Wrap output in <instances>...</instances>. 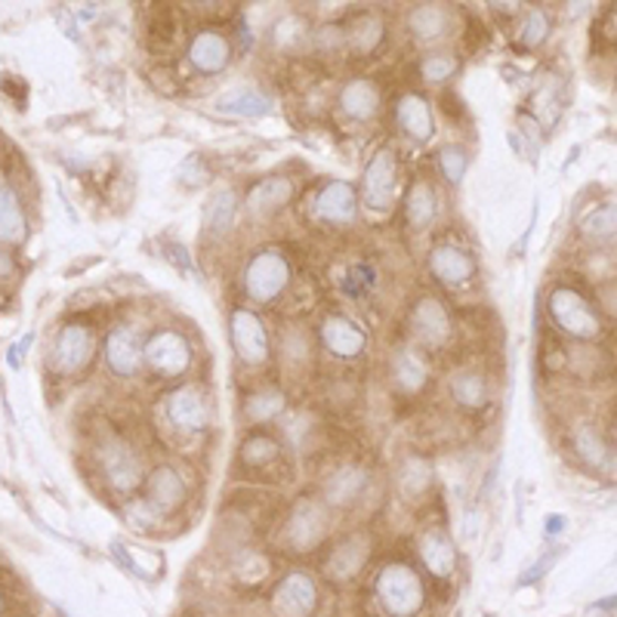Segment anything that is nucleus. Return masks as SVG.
<instances>
[{
  "label": "nucleus",
  "instance_id": "nucleus-11",
  "mask_svg": "<svg viewBox=\"0 0 617 617\" xmlns=\"http://www.w3.org/2000/svg\"><path fill=\"white\" fill-rule=\"evenodd\" d=\"M106 359L108 368H111L115 374L130 376L139 371V364H142V349H139V337H136L134 328H118V331L108 337Z\"/></svg>",
  "mask_w": 617,
  "mask_h": 617
},
{
  "label": "nucleus",
  "instance_id": "nucleus-21",
  "mask_svg": "<svg viewBox=\"0 0 617 617\" xmlns=\"http://www.w3.org/2000/svg\"><path fill=\"white\" fill-rule=\"evenodd\" d=\"M220 111L228 115H244V118H256V115H266L272 108V99L266 93H259L256 87H235V91L223 93L216 99Z\"/></svg>",
  "mask_w": 617,
  "mask_h": 617
},
{
  "label": "nucleus",
  "instance_id": "nucleus-19",
  "mask_svg": "<svg viewBox=\"0 0 617 617\" xmlns=\"http://www.w3.org/2000/svg\"><path fill=\"white\" fill-rule=\"evenodd\" d=\"M340 108L347 111L349 118H359V121H371L380 108V91H376L371 81H352L347 84V91L340 96Z\"/></svg>",
  "mask_w": 617,
  "mask_h": 617
},
{
  "label": "nucleus",
  "instance_id": "nucleus-35",
  "mask_svg": "<svg viewBox=\"0 0 617 617\" xmlns=\"http://www.w3.org/2000/svg\"><path fill=\"white\" fill-rule=\"evenodd\" d=\"M546 31H550V22H546V15L541 10H531L525 15V25L519 31V38H522V44L525 46H538L546 38Z\"/></svg>",
  "mask_w": 617,
  "mask_h": 617
},
{
  "label": "nucleus",
  "instance_id": "nucleus-42",
  "mask_svg": "<svg viewBox=\"0 0 617 617\" xmlns=\"http://www.w3.org/2000/svg\"><path fill=\"white\" fill-rule=\"evenodd\" d=\"M10 272H13V259H10L7 254H0V278H3V275H10Z\"/></svg>",
  "mask_w": 617,
  "mask_h": 617
},
{
  "label": "nucleus",
  "instance_id": "nucleus-23",
  "mask_svg": "<svg viewBox=\"0 0 617 617\" xmlns=\"http://www.w3.org/2000/svg\"><path fill=\"white\" fill-rule=\"evenodd\" d=\"M25 238V213L10 185L0 182V242H22Z\"/></svg>",
  "mask_w": 617,
  "mask_h": 617
},
{
  "label": "nucleus",
  "instance_id": "nucleus-8",
  "mask_svg": "<svg viewBox=\"0 0 617 617\" xmlns=\"http://www.w3.org/2000/svg\"><path fill=\"white\" fill-rule=\"evenodd\" d=\"M411 331H414V337H417L421 343L438 347V343H445L448 333H451V318L442 309V302L421 300L417 302V309H414V316H411Z\"/></svg>",
  "mask_w": 617,
  "mask_h": 617
},
{
  "label": "nucleus",
  "instance_id": "nucleus-26",
  "mask_svg": "<svg viewBox=\"0 0 617 617\" xmlns=\"http://www.w3.org/2000/svg\"><path fill=\"white\" fill-rule=\"evenodd\" d=\"M235 216H238V198L232 195L228 189L213 192L211 201H208V226H211V232H216V235L228 232L235 226Z\"/></svg>",
  "mask_w": 617,
  "mask_h": 617
},
{
  "label": "nucleus",
  "instance_id": "nucleus-3",
  "mask_svg": "<svg viewBox=\"0 0 617 617\" xmlns=\"http://www.w3.org/2000/svg\"><path fill=\"white\" fill-rule=\"evenodd\" d=\"M318 605L316 581L309 574H287L272 593V611L278 617H309Z\"/></svg>",
  "mask_w": 617,
  "mask_h": 617
},
{
  "label": "nucleus",
  "instance_id": "nucleus-24",
  "mask_svg": "<svg viewBox=\"0 0 617 617\" xmlns=\"http://www.w3.org/2000/svg\"><path fill=\"white\" fill-rule=\"evenodd\" d=\"M321 528H325V519H321V512L312 507V503H300V510L294 512V519H290V538L297 546H312V543L321 538Z\"/></svg>",
  "mask_w": 617,
  "mask_h": 617
},
{
  "label": "nucleus",
  "instance_id": "nucleus-20",
  "mask_svg": "<svg viewBox=\"0 0 617 617\" xmlns=\"http://www.w3.org/2000/svg\"><path fill=\"white\" fill-rule=\"evenodd\" d=\"M182 497H185V485L177 469L161 467L149 479V503L155 510H173L180 507Z\"/></svg>",
  "mask_w": 617,
  "mask_h": 617
},
{
  "label": "nucleus",
  "instance_id": "nucleus-34",
  "mask_svg": "<svg viewBox=\"0 0 617 617\" xmlns=\"http://www.w3.org/2000/svg\"><path fill=\"white\" fill-rule=\"evenodd\" d=\"M242 457L247 460V464H266V460H272V457H278V445L272 442L269 436H254L247 445H244Z\"/></svg>",
  "mask_w": 617,
  "mask_h": 617
},
{
  "label": "nucleus",
  "instance_id": "nucleus-29",
  "mask_svg": "<svg viewBox=\"0 0 617 617\" xmlns=\"http://www.w3.org/2000/svg\"><path fill=\"white\" fill-rule=\"evenodd\" d=\"M362 488H364L362 469L355 467L340 469V472L331 479V485H328V500H331L333 507H347V503H352L355 497L362 494Z\"/></svg>",
  "mask_w": 617,
  "mask_h": 617
},
{
  "label": "nucleus",
  "instance_id": "nucleus-25",
  "mask_svg": "<svg viewBox=\"0 0 617 617\" xmlns=\"http://www.w3.org/2000/svg\"><path fill=\"white\" fill-rule=\"evenodd\" d=\"M436 192H433V185L429 182H417L414 189H411V195H407V220H411V226H429L433 220H436Z\"/></svg>",
  "mask_w": 617,
  "mask_h": 617
},
{
  "label": "nucleus",
  "instance_id": "nucleus-36",
  "mask_svg": "<svg viewBox=\"0 0 617 617\" xmlns=\"http://www.w3.org/2000/svg\"><path fill=\"white\" fill-rule=\"evenodd\" d=\"M442 170H445V177L451 182H460L464 180V173H467V155L460 149H454V146H448V149L442 151Z\"/></svg>",
  "mask_w": 617,
  "mask_h": 617
},
{
  "label": "nucleus",
  "instance_id": "nucleus-38",
  "mask_svg": "<svg viewBox=\"0 0 617 617\" xmlns=\"http://www.w3.org/2000/svg\"><path fill=\"white\" fill-rule=\"evenodd\" d=\"M164 251L170 256H173V263H177V266H180V269H192V263H189V254H182V247L180 244H164Z\"/></svg>",
  "mask_w": 617,
  "mask_h": 617
},
{
  "label": "nucleus",
  "instance_id": "nucleus-27",
  "mask_svg": "<svg viewBox=\"0 0 617 617\" xmlns=\"http://www.w3.org/2000/svg\"><path fill=\"white\" fill-rule=\"evenodd\" d=\"M407 25H411L417 41H442L445 31H448V15L442 13L438 7H421V10L411 13Z\"/></svg>",
  "mask_w": 617,
  "mask_h": 617
},
{
  "label": "nucleus",
  "instance_id": "nucleus-16",
  "mask_svg": "<svg viewBox=\"0 0 617 617\" xmlns=\"http://www.w3.org/2000/svg\"><path fill=\"white\" fill-rule=\"evenodd\" d=\"M421 556H423V565L429 568V572L442 577V581H448L457 568V550H454V543L442 534V531H429L421 543Z\"/></svg>",
  "mask_w": 617,
  "mask_h": 617
},
{
  "label": "nucleus",
  "instance_id": "nucleus-39",
  "mask_svg": "<svg viewBox=\"0 0 617 617\" xmlns=\"http://www.w3.org/2000/svg\"><path fill=\"white\" fill-rule=\"evenodd\" d=\"M553 559H556V553H546V559H541V562H538V565H534V568L522 577V584H531L534 577H541V574L550 568V562H553Z\"/></svg>",
  "mask_w": 617,
  "mask_h": 617
},
{
  "label": "nucleus",
  "instance_id": "nucleus-32",
  "mask_svg": "<svg viewBox=\"0 0 617 617\" xmlns=\"http://www.w3.org/2000/svg\"><path fill=\"white\" fill-rule=\"evenodd\" d=\"M584 235L596 238V242H608L615 235V211L611 208H599V211L589 216L584 223Z\"/></svg>",
  "mask_w": 617,
  "mask_h": 617
},
{
  "label": "nucleus",
  "instance_id": "nucleus-40",
  "mask_svg": "<svg viewBox=\"0 0 617 617\" xmlns=\"http://www.w3.org/2000/svg\"><path fill=\"white\" fill-rule=\"evenodd\" d=\"M29 343H31V337H25L19 347H13L10 352H7V362H10V368H19V364H22V352L29 349Z\"/></svg>",
  "mask_w": 617,
  "mask_h": 617
},
{
  "label": "nucleus",
  "instance_id": "nucleus-2",
  "mask_svg": "<svg viewBox=\"0 0 617 617\" xmlns=\"http://www.w3.org/2000/svg\"><path fill=\"white\" fill-rule=\"evenodd\" d=\"M550 318L568 337H577V340H593L603 331V321L589 309V302L568 287H559L550 294Z\"/></svg>",
  "mask_w": 617,
  "mask_h": 617
},
{
  "label": "nucleus",
  "instance_id": "nucleus-1",
  "mask_svg": "<svg viewBox=\"0 0 617 617\" xmlns=\"http://www.w3.org/2000/svg\"><path fill=\"white\" fill-rule=\"evenodd\" d=\"M376 596L392 617H414L426 603V589L417 572L405 562H390L376 574Z\"/></svg>",
  "mask_w": 617,
  "mask_h": 617
},
{
  "label": "nucleus",
  "instance_id": "nucleus-4",
  "mask_svg": "<svg viewBox=\"0 0 617 617\" xmlns=\"http://www.w3.org/2000/svg\"><path fill=\"white\" fill-rule=\"evenodd\" d=\"M142 359L164 376H180L189 364H192V349L182 340L180 333L173 331H161L151 337L146 343V352Z\"/></svg>",
  "mask_w": 617,
  "mask_h": 617
},
{
  "label": "nucleus",
  "instance_id": "nucleus-18",
  "mask_svg": "<svg viewBox=\"0 0 617 617\" xmlns=\"http://www.w3.org/2000/svg\"><path fill=\"white\" fill-rule=\"evenodd\" d=\"M398 124L407 136L414 139H429L433 130H436V121H433V108L429 103L417 96V93H407L405 99L398 103Z\"/></svg>",
  "mask_w": 617,
  "mask_h": 617
},
{
  "label": "nucleus",
  "instance_id": "nucleus-6",
  "mask_svg": "<svg viewBox=\"0 0 617 617\" xmlns=\"http://www.w3.org/2000/svg\"><path fill=\"white\" fill-rule=\"evenodd\" d=\"M232 343L247 364H263L269 359V333L263 328V321L247 309L232 312Z\"/></svg>",
  "mask_w": 617,
  "mask_h": 617
},
{
  "label": "nucleus",
  "instance_id": "nucleus-22",
  "mask_svg": "<svg viewBox=\"0 0 617 617\" xmlns=\"http://www.w3.org/2000/svg\"><path fill=\"white\" fill-rule=\"evenodd\" d=\"M287 201H290V182L281 180V177H272V180L256 182V189L247 198V208L259 216V213H272L285 208Z\"/></svg>",
  "mask_w": 617,
  "mask_h": 617
},
{
  "label": "nucleus",
  "instance_id": "nucleus-12",
  "mask_svg": "<svg viewBox=\"0 0 617 617\" xmlns=\"http://www.w3.org/2000/svg\"><path fill=\"white\" fill-rule=\"evenodd\" d=\"M321 337H325V347L331 349L333 355H340V359H355L364 349L362 328L352 325L349 318H328L325 328H321Z\"/></svg>",
  "mask_w": 617,
  "mask_h": 617
},
{
  "label": "nucleus",
  "instance_id": "nucleus-31",
  "mask_svg": "<svg viewBox=\"0 0 617 617\" xmlns=\"http://www.w3.org/2000/svg\"><path fill=\"white\" fill-rule=\"evenodd\" d=\"M281 407H285V398H281V392L275 390H263L259 395H254V398L247 402V411H251L254 421H269Z\"/></svg>",
  "mask_w": 617,
  "mask_h": 617
},
{
  "label": "nucleus",
  "instance_id": "nucleus-30",
  "mask_svg": "<svg viewBox=\"0 0 617 617\" xmlns=\"http://www.w3.org/2000/svg\"><path fill=\"white\" fill-rule=\"evenodd\" d=\"M454 398L464 407H482L485 405V380L472 371H464V374L454 376L451 383Z\"/></svg>",
  "mask_w": 617,
  "mask_h": 617
},
{
  "label": "nucleus",
  "instance_id": "nucleus-28",
  "mask_svg": "<svg viewBox=\"0 0 617 617\" xmlns=\"http://www.w3.org/2000/svg\"><path fill=\"white\" fill-rule=\"evenodd\" d=\"M392 374H395V383L405 392H417L426 383V362H423L417 352H398L395 355V364H392Z\"/></svg>",
  "mask_w": 617,
  "mask_h": 617
},
{
  "label": "nucleus",
  "instance_id": "nucleus-13",
  "mask_svg": "<svg viewBox=\"0 0 617 617\" xmlns=\"http://www.w3.org/2000/svg\"><path fill=\"white\" fill-rule=\"evenodd\" d=\"M93 333L87 328H65L56 337V364L62 371H77L91 362Z\"/></svg>",
  "mask_w": 617,
  "mask_h": 617
},
{
  "label": "nucleus",
  "instance_id": "nucleus-14",
  "mask_svg": "<svg viewBox=\"0 0 617 617\" xmlns=\"http://www.w3.org/2000/svg\"><path fill=\"white\" fill-rule=\"evenodd\" d=\"M103 467H106L108 482L115 485L118 491H127V488L139 485V460L121 442H111L103 451Z\"/></svg>",
  "mask_w": 617,
  "mask_h": 617
},
{
  "label": "nucleus",
  "instance_id": "nucleus-9",
  "mask_svg": "<svg viewBox=\"0 0 617 617\" xmlns=\"http://www.w3.org/2000/svg\"><path fill=\"white\" fill-rule=\"evenodd\" d=\"M429 272L445 285H464L472 278L476 266H472V256L467 251H460L454 244H442L429 254Z\"/></svg>",
  "mask_w": 617,
  "mask_h": 617
},
{
  "label": "nucleus",
  "instance_id": "nucleus-33",
  "mask_svg": "<svg viewBox=\"0 0 617 617\" xmlns=\"http://www.w3.org/2000/svg\"><path fill=\"white\" fill-rule=\"evenodd\" d=\"M457 56H448V53H436V56H429V60L423 62V77L426 81H448V77L457 72Z\"/></svg>",
  "mask_w": 617,
  "mask_h": 617
},
{
  "label": "nucleus",
  "instance_id": "nucleus-17",
  "mask_svg": "<svg viewBox=\"0 0 617 617\" xmlns=\"http://www.w3.org/2000/svg\"><path fill=\"white\" fill-rule=\"evenodd\" d=\"M228 41L223 34H216V31H201L195 38V44H192V62H195L201 72H208V75H216V72H223L228 65Z\"/></svg>",
  "mask_w": 617,
  "mask_h": 617
},
{
  "label": "nucleus",
  "instance_id": "nucleus-41",
  "mask_svg": "<svg viewBox=\"0 0 617 617\" xmlns=\"http://www.w3.org/2000/svg\"><path fill=\"white\" fill-rule=\"evenodd\" d=\"M562 528H565V519H562V515H550V519H546V534H550V538L559 534Z\"/></svg>",
  "mask_w": 617,
  "mask_h": 617
},
{
  "label": "nucleus",
  "instance_id": "nucleus-15",
  "mask_svg": "<svg viewBox=\"0 0 617 617\" xmlns=\"http://www.w3.org/2000/svg\"><path fill=\"white\" fill-rule=\"evenodd\" d=\"M318 216L328 223H349L355 216V189L347 182H331L316 201Z\"/></svg>",
  "mask_w": 617,
  "mask_h": 617
},
{
  "label": "nucleus",
  "instance_id": "nucleus-10",
  "mask_svg": "<svg viewBox=\"0 0 617 617\" xmlns=\"http://www.w3.org/2000/svg\"><path fill=\"white\" fill-rule=\"evenodd\" d=\"M167 411H170V421L177 423L180 429H185V433H201V429L208 426V421H211L204 395L198 390H192V386L177 392V395L170 398Z\"/></svg>",
  "mask_w": 617,
  "mask_h": 617
},
{
  "label": "nucleus",
  "instance_id": "nucleus-37",
  "mask_svg": "<svg viewBox=\"0 0 617 617\" xmlns=\"http://www.w3.org/2000/svg\"><path fill=\"white\" fill-rule=\"evenodd\" d=\"M577 448H581V454H584L587 460H593V464H603L605 457H608L605 445L596 438L593 429H581V433H577Z\"/></svg>",
  "mask_w": 617,
  "mask_h": 617
},
{
  "label": "nucleus",
  "instance_id": "nucleus-7",
  "mask_svg": "<svg viewBox=\"0 0 617 617\" xmlns=\"http://www.w3.org/2000/svg\"><path fill=\"white\" fill-rule=\"evenodd\" d=\"M362 185L368 208H374V211H386L390 208L392 195H395V158H392V151H380L376 155L371 167H368V173H364Z\"/></svg>",
  "mask_w": 617,
  "mask_h": 617
},
{
  "label": "nucleus",
  "instance_id": "nucleus-5",
  "mask_svg": "<svg viewBox=\"0 0 617 617\" xmlns=\"http://www.w3.org/2000/svg\"><path fill=\"white\" fill-rule=\"evenodd\" d=\"M287 278H290V272H287L285 256L278 254H259L247 266V290L259 302L275 300L287 287Z\"/></svg>",
  "mask_w": 617,
  "mask_h": 617
}]
</instances>
